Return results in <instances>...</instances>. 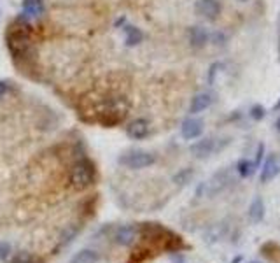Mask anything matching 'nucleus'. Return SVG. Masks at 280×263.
<instances>
[{
    "mask_svg": "<svg viewBox=\"0 0 280 263\" xmlns=\"http://www.w3.org/2000/svg\"><path fill=\"white\" fill-rule=\"evenodd\" d=\"M70 186L75 192H84V190L91 188L96 181V168L91 160L81 158L77 160L70 168Z\"/></svg>",
    "mask_w": 280,
    "mask_h": 263,
    "instance_id": "1",
    "label": "nucleus"
},
{
    "mask_svg": "<svg viewBox=\"0 0 280 263\" xmlns=\"http://www.w3.org/2000/svg\"><path fill=\"white\" fill-rule=\"evenodd\" d=\"M7 48L12 53L14 58H28L32 48V39L27 27L14 23L11 30L7 32Z\"/></svg>",
    "mask_w": 280,
    "mask_h": 263,
    "instance_id": "2",
    "label": "nucleus"
},
{
    "mask_svg": "<svg viewBox=\"0 0 280 263\" xmlns=\"http://www.w3.org/2000/svg\"><path fill=\"white\" fill-rule=\"evenodd\" d=\"M231 182V172L230 168H221L219 172H215L214 176L210 177L209 181L202 182L196 190V197H207V198H212L215 195H219L221 192L228 188V184Z\"/></svg>",
    "mask_w": 280,
    "mask_h": 263,
    "instance_id": "3",
    "label": "nucleus"
},
{
    "mask_svg": "<svg viewBox=\"0 0 280 263\" xmlns=\"http://www.w3.org/2000/svg\"><path fill=\"white\" fill-rule=\"evenodd\" d=\"M117 162H119L123 167L130 168V171H142V168H147L156 163V156L149 151L133 149L128 153H123Z\"/></svg>",
    "mask_w": 280,
    "mask_h": 263,
    "instance_id": "4",
    "label": "nucleus"
},
{
    "mask_svg": "<svg viewBox=\"0 0 280 263\" xmlns=\"http://www.w3.org/2000/svg\"><path fill=\"white\" fill-rule=\"evenodd\" d=\"M140 237V224H135V223H128V224H121L114 230V242L117 246H123V248H130V246L135 244Z\"/></svg>",
    "mask_w": 280,
    "mask_h": 263,
    "instance_id": "5",
    "label": "nucleus"
},
{
    "mask_svg": "<svg viewBox=\"0 0 280 263\" xmlns=\"http://www.w3.org/2000/svg\"><path fill=\"white\" fill-rule=\"evenodd\" d=\"M278 174H280V158H278V155H275V153H270V155L261 162L259 181L263 184H266V182L273 181Z\"/></svg>",
    "mask_w": 280,
    "mask_h": 263,
    "instance_id": "6",
    "label": "nucleus"
},
{
    "mask_svg": "<svg viewBox=\"0 0 280 263\" xmlns=\"http://www.w3.org/2000/svg\"><path fill=\"white\" fill-rule=\"evenodd\" d=\"M81 230H83V223L65 224V228H63L60 232V235H58V244H56V248H54V254H58V251H62V249L69 248V246L77 239Z\"/></svg>",
    "mask_w": 280,
    "mask_h": 263,
    "instance_id": "7",
    "label": "nucleus"
},
{
    "mask_svg": "<svg viewBox=\"0 0 280 263\" xmlns=\"http://www.w3.org/2000/svg\"><path fill=\"white\" fill-rule=\"evenodd\" d=\"M217 149H219L217 141H215V139H212V137L202 139V141L191 144V147H189L191 155H193L194 158H198V160L209 158V156H210V155H214V153L217 151Z\"/></svg>",
    "mask_w": 280,
    "mask_h": 263,
    "instance_id": "8",
    "label": "nucleus"
},
{
    "mask_svg": "<svg viewBox=\"0 0 280 263\" xmlns=\"http://www.w3.org/2000/svg\"><path fill=\"white\" fill-rule=\"evenodd\" d=\"M126 135L131 141H144L149 135V121L144 118H137L126 126Z\"/></svg>",
    "mask_w": 280,
    "mask_h": 263,
    "instance_id": "9",
    "label": "nucleus"
},
{
    "mask_svg": "<svg viewBox=\"0 0 280 263\" xmlns=\"http://www.w3.org/2000/svg\"><path fill=\"white\" fill-rule=\"evenodd\" d=\"M181 134L186 141H193V139H198L203 134V121L198 120V118H188L181 126Z\"/></svg>",
    "mask_w": 280,
    "mask_h": 263,
    "instance_id": "10",
    "label": "nucleus"
},
{
    "mask_svg": "<svg viewBox=\"0 0 280 263\" xmlns=\"http://www.w3.org/2000/svg\"><path fill=\"white\" fill-rule=\"evenodd\" d=\"M194 7L198 14L207 20H217L221 14V4L217 0H198Z\"/></svg>",
    "mask_w": 280,
    "mask_h": 263,
    "instance_id": "11",
    "label": "nucleus"
},
{
    "mask_svg": "<svg viewBox=\"0 0 280 263\" xmlns=\"http://www.w3.org/2000/svg\"><path fill=\"white\" fill-rule=\"evenodd\" d=\"M21 14H23V20L27 21L39 20L44 14V2L42 0H25Z\"/></svg>",
    "mask_w": 280,
    "mask_h": 263,
    "instance_id": "12",
    "label": "nucleus"
},
{
    "mask_svg": "<svg viewBox=\"0 0 280 263\" xmlns=\"http://www.w3.org/2000/svg\"><path fill=\"white\" fill-rule=\"evenodd\" d=\"M188 37H189V44L193 46V48H203V46L209 42V32L203 27H200V25L191 27L188 32Z\"/></svg>",
    "mask_w": 280,
    "mask_h": 263,
    "instance_id": "13",
    "label": "nucleus"
},
{
    "mask_svg": "<svg viewBox=\"0 0 280 263\" xmlns=\"http://www.w3.org/2000/svg\"><path fill=\"white\" fill-rule=\"evenodd\" d=\"M212 95L210 93H198L191 99V104H189V112L191 114H198V112H203L205 109L210 107L212 104Z\"/></svg>",
    "mask_w": 280,
    "mask_h": 263,
    "instance_id": "14",
    "label": "nucleus"
},
{
    "mask_svg": "<svg viewBox=\"0 0 280 263\" xmlns=\"http://www.w3.org/2000/svg\"><path fill=\"white\" fill-rule=\"evenodd\" d=\"M263 218H265V202H263L261 197H256L252 198L249 205V219L254 224H257L263 221Z\"/></svg>",
    "mask_w": 280,
    "mask_h": 263,
    "instance_id": "15",
    "label": "nucleus"
},
{
    "mask_svg": "<svg viewBox=\"0 0 280 263\" xmlns=\"http://www.w3.org/2000/svg\"><path fill=\"white\" fill-rule=\"evenodd\" d=\"M98 260L100 253H96L95 249H81L70 258L69 263H98Z\"/></svg>",
    "mask_w": 280,
    "mask_h": 263,
    "instance_id": "16",
    "label": "nucleus"
},
{
    "mask_svg": "<svg viewBox=\"0 0 280 263\" xmlns=\"http://www.w3.org/2000/svg\"><path fill=\"white\" fill-rule=\"evenodd\" d=\"M123 32H125V42H126V46H130V48H133V46H138L140 42L144 41V33L137 27L126 25V27L123 28Z\"/></svg>",
    "mask_w": 280,
    "mask_h": 263,
    "instance_id": "17",
    "label": "nucleus"
},
{
    "mask_svg": "<svg viewBox=\"0 0 280 263\" xmlns=\"http://www.w3.org/2000/svg\"><path fill=\"white\" fill-rule=\"evenodd\" d=\"M6 263H44V260L28 251H19V253L11 254Z\"/></svg>",
    "mask_w": 280,
    "mask_h": 263,
    "instance_id": "18",
    "label": "nucleus"
},
{
    "mask_svg": "<svg viewBox=\"0 0 280 263\" xmlns=\"http://www.w3.org/2000/svg\"><path fill=\"white\" fill-rule=\"evenodd\" d=\"M152 256H154V249H151L149 246H137V248L133 249V253L130 254V261L142 263Z\"/></svg>",
    "mask_w": 280,
    "mask_h": 263,
    "instance_id": "19",
    "label": "nucleus"
},
{
    "mask_svg": "<svg viewBox=\"0 0 280 263\" xmlns=\"http://www.w3.org/2000/svg\"><path fill=\"white\" fill-rule=\"evenodd\" d=\"M256 168L257 167L252 160H240V162L236 163V172H238V176L242 177H250L256 172Z\"/></svg>",
    "mask_w": 280,
    "mask_h": 263,
    "instance_id": "20",
    "label": "nucleus"
},
{
    "mask_svg": "<svg viewBox=\"0 0 280 263\" xmlns=\"http://www.w3.org/2000/svg\"><path fill=\"white\" fill-rule=\"evenodd\" d=\"M193 176H194L193 168L186 167V168H182V171H179L175 176H173V182H175L177 186H186V184H189V182H191Z\"/></svg>",
    "mask_w": 280,
    "mask_h": 263,
    "instance_id": "21",
    "label": "nucleus"
},
{
    "mask_svg": "<svg viewBox=\"0 0 280 263\" xmlns=\"http://www.w3.org/2000/svg\"><path fill=\"white\" fill-rule=\"evenodd\" d=\"M265 116H266V111H265V107H263V105L256 104V105H252V107H250V118H252L254 121H261Z\"/></svg>",
    "mask_w": 280,
    "mask_h": 263,
    "instance_id": "22",
    "label": "nucleus"
},
{
    "mask_svg": "<svg viewBox=\"0 0 280 263\" xmlns=\"http://www.w3.org/2000/svg\"><path fill=\"white\" fill-rule=\"evenodd\" d=\"M11 244L7 242H0V260H7L11 256Z\"/></svg>",
    "mask_w": 280,
    "mask_h": 263,
    "instance_id": "23",
    "label": "nucleus"
},
{
    "mask_svg": "<svg viewBox=\"0 0 280 263\" xmlns=\"http://www.w3.org/2000/svg\"><path fill=\"white\" fill-rule=\"evenodd\" d=\"M221 63H214V65L210 67V70H209V84H214L215 83V76H217V72L221 69Z\"/></svg>",
    "mask_w": 280,
    "mask_h": 263,
    "instance_id": "24",
    "label": "nucleus"
},
{
    "mask_svg": "<svg viewBox=\"0 0 280 263\" xmlns=\"http://www.w3.org/2000/svg\"><path fill=\"white\" fill-rule=\"evenodd\" d=\"M263 155H265V146H263V144H259V146H257V151H256V158L252 160V162L256 163V167H259V165H261Z\"/></svg>",
    "mask_w": 280,
    "mask_h": 263,
    "instance_id": "25",
    "label": "nucleus"
},
{
    "mask_svg": "<svg viewBox=\"0 0 280 263\" xmlns=\"http://www.w3.org/2000/svg\"><path fill=\"white\" fill-rule=\"evenodd\" d=\"M170 258H172V263H186V258H184V254H182V251L181 253H172Z\"/></svg>",
    "mask_w": 280,
    "mask_h": 263,
    "instance_id": "26",
    "label": "nucleus"
},
{
    "mask_svg": "<svg viewBox=\"0 0 280 263\" xmlns=\"http://www.w3.org/2000/svg\"><path fill=\"white\" fill-rule=\"evenodd\" d=\"M7 90H9V83H7V81H0V99L6 95Z\"/></svg>",
    "mask_w": 280,
    "mask_h": 263,
    "instance_id": "27",
    "label": "nucleus"
},
{
    "mask_svg": "<svg viewBox=\"0 0 280 263\" xmlns=\"http://www.w3.org/2000/svg\"><path fill=\"white\" fill-rule=\"evenodd\" d=\"M242 260H244L242 256H235V258L231 260V263H242Z\"/></svg>",
    "mask_w": 280,
    "mask_h": 263,
    "instance_id": "28",
    "label": "nucleus"
},
{
    "mask_svg": "<svg viewBox=\"0 0 280 263\" xmlns=\"http://www.w3.org/2000/svg\"><path fill=\"white\" fill-rule=\"evenodd\" d=\"M275 111H280V99H278V102H277V104H275Z\"/></svg>",
    "mask_w": 280,
    "mask_h": 263,
    "instance_id": "29",
    "label": "nucleus"
},
{
    "mask_svg": "<svg viewBox=\"0 0 280 263\" xmlns=\"http://www.w3.org/2000/svg\"><path fill=\"white\" fill-rule=\"evenodd\" d=\"M277 130L280 132V118H278V121H277Z\"/></svg>",
    "mask_w": 280,
    "mask_h": 263,
    "instance_id": "30",
    "label": "nucleus"
},
{
    "mask_svg": "<svg viewBox=\"0 0 280 263\" xmlns=\"http://www.w3.org/2000/svg\"><path fill=\"white\" fill-rule=\"evenodd\" d=\"M249 263H261V261H256V260H254V261H249Z\"/></svg>",
    "mask_w": 280,
    "mask_h": 263,
    "instance_id": "31",
    "label": "nucleus"
},
{
    "mask_svg": "<svg viewBox=\"0 0 280 263\" xmlns=\"http://www.w3.org/2000/svg\"><path fill=\"white\" fill-rule=\"evenodd\" d=\"M242 2H247V0H242Z\"/></svg>",
    "mask_w": 280,
    "mask_h": 263,
    "instance_id": "32",
    "label": "nucleus"
},
{
    "mask_svg": "<svg viewBox=\"0 0 280 263\" xmlns=\"http://www.w3.org/2000/svg\"><path fill=\"white\" fill-rule=\"evenodd\" d=\"M128 263H133V261H128Z\"/></svg>",
    "mask_w": 280,
    "mask_h": 263,
    "instance_id": "33",
    "label": "nucleus"
}]
</instances>
